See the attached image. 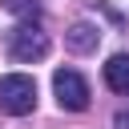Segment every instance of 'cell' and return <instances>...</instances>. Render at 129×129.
<instances>
[{"label": "cell", "mask_w": 129, "mask_h": 129, "mask_svg": "<svg viewBox=\"0 0 129 129\" xmlns=\"http://www.w3.org/2000/svg\"><path fill=\"white\" fill-rule=\"evenodd\" d=\"M36 109V81L24 73H8L0 77V113L8 117H24Z\"/></svg>", "instance_id": "1"}, {"label": "cell", "mask_w": 129, "mask_h": 129, "mask_svg": "<svg viewBox=\"0 0 129 129\" xmlns=\"http://www.w3.org/2000/svg\"><path fill=\"white\" fill-rule=\"evenodd\" d=\"M8 52H12V60H20V64L44 60V56H48V36H44L36 24H16V28L8 32Z\"/></svg>", "instance_id": "2"}, {"label": "cell", "mask_w": 129, "mask_h": 129, "mask_svg": "<svg viewBox=\"0 0 129 129\" xmlns=\"http://www.w3.org/2000/svg\"><path fill=\"white\" fill-rule=\"evenodd\" d=\"M52 93H56L60 109H69V113L89 109V97H93L89 85H85V77L73 73V69H56V73H52Z\"/></svg>", "instance_id": "3"}, {"label": "cell", "mask_w": 129, "mask_h": 129, "mask_svg": "<svg viewBox=\"0 0 129 129\" xmlns=\"http://www.w3.org/2000/svg\"><path fill=\"white\" fill-rule=\"evenodd\" d=\"M105 85H109L113 93L129 97V52H117V56H109V64H105Z\"/></svg>", "instance_id": "4"}, {"label": "cell", "mask_w": 129, "mask_h": 129, "mask_svg": "<svg viewBox=\"0 0 129 129\" xmlns=\"http://www.w3.org/2000/svg\"><path fill=\"white\" fill-rule=\"evenodd\" d=\"M97 40H101V28H93V24H73L69 32H64V44L73 48V52H93L97 48Z\"/></svg>", "instance_id": "5"}, {"label": "cell", "mask_w": 129, "mask_h": 129, "mask_svg": "<svg viewBox=\"0 0 129 129\" xmlns=\"http://www.w3.org/2000/svg\"><path fill=\"white\" fill-rule=\"evenodd\" d=\"M4 8L16 12V16H24V20H36V16H40V4H36V0H4Z\"/></svg>", "instance_id": "6"}, {"label": "cell", "mask_w": 129, "mask_h": 129, "mask_svg": "<svg viewBox=\"0 0 129 129\" xmlns=\"http://www.w3.org/2000/svg\"><path fill=\"white\" fill-rule=\"evenodd\" d=\"M117 129H129V113H117Z\"/></svg>", "instance_id": "7"}]
</instances>
